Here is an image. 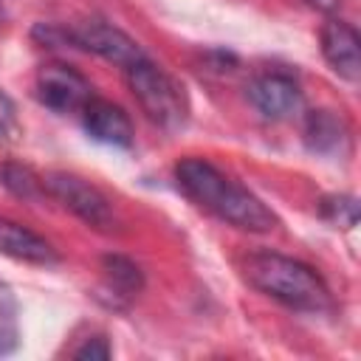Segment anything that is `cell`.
<instances>
[{
	"mask_svg": "<svg viewBox=\"0 0 361 361\" xmlns=\"http://www.w3.org/2000/svg\"><path fill=\"white\" fill-rule=\"evenodd\" d=\"M0 20H3V11H0Z\"/></svg>",
	"mask_w": 361,
	"mask_h": 361,
	"instance_id": "ac0fdd59",
	"label": "cell"
},
{
	"mask_svg": "<svg viewBox=\"0 0 361 361\" xmlns=\"http://www.w3.org/2000/svg\"><path fill=\"white\" fill-rule=\"evenodd\" d=\"M102 276H104L107 290H110L116 299H121V302L138 296L141 288H144V274H141V268H138L133 259L121 257V254H107V257H102Z\"/></svg>",
	"mask_w": 361,
	"mask_h": 361,
	"instance_id": "7c38bea8",
	"label": "cell"
},
{
	"mask_svg": "<svg viewBox=\"0 0 361 361\" xmlns=\"http://www.w3.org/2000/svg\"><path fill=\"white\" fill-rule=\"evenodd\" d=\"M82 124H85L87 135L99 144L121 147V149L133 147V121H130V116L107 99L90 96V102L82 107Z\"/></svg>",
	"mask_w": 361,
	"mask_h": 361,
	"instance_id": "ba28073f",
	"label": "cell"
},
{
	"mask_svg": "<svg viewBox=\"0 0 361 361\" xmlns=\"http://www.w3.org/2000/svg\"><path fill=\"white\" fill-rule=\"evenodd\" d=\"M322 214H324L330 223H336L338 228H350V226H355V220H358V203H355L353 197H347V195L324 197V200H322Z\"/></svg>",
	"mask_w": 361,
	"mask_h": 361,
	"instance_id": "5bb4252c",
	"label": "cell"
},
{
	"mask_svg": "<svg viewBox=\"0 0 361 361\" xmlns=\"http://www.w3.org/2000/svg\"><path fill=\"white\" fill-rule=\"evenodd\" d=\"M0 183H3L11 195H17V197H23V200H37V197L45 192L42 178H39L31 166L14 164V161H8V164L0 166Z\"/></svg>",
	"mask_w": 361,
	"mask_h": 361,
	"instance_id": "4fadbf2b",
	"label": "cell"
},
{
	"mask_svg": "<svg viewBox=\"0 0 361 361\" xmlns=\"http://www.w3.org/2000/svg\"><path fill=\"white\" fill-rule=\"evenodd\" d=\"M93 87L90 82L65 62H48L37 73V99L54 113H82L90 102Z\"/></svg>",
	"mask_w": 361,
	"mask_h": 361,
	"instance_id": "5b68a950",
	"label": "cell"
},
{
	"mask_svg": "<svg viewBox=\"0 0 361 361\" xmlns=\"http://www.w3.org/2000/svg\"><path fill=\"white\" fill-rule=\"evenodd\" d=\"M248 99L271 121H285L302 110V90L293 82V76L282 71H268L254 76L248 82Z\"/></svg>",
	"mask_w": 361,
	"mask_h": 361,
	"instance_id": "52a82bcc",
	"label": "cell"
},
{
	"mask_svg": "<svg viewBox=\"0 0 361 361\" xmlns=\"http://www.w3.org/2000/svg\"><path fill=\"white\" fill-rule=\"evenodd\" d=\"M42 186L51 197H56L68 212H73L90 228H96V231L116 228V214H113L107 197L85 178L71 175V172H48L42 178Z\"/></svg>",
	"mask_w": 361,
	"mask_h": 361,
	"instance_id": "277c9868",
	"label": "cell"
},
{
	"mask_svg": "<svg viewBox=\"0 0 361 361\" xmlns=\"http://www.w3.org/2000/svg\"><path fill=\"white\" fill-rule=\"evenodd\" d=\"M73 358H82V361H107L110 358V344L107 338L99 333V336H87L76 350H73Z\"/></svg>",
	"mask_w": 361,
	"mask_h": 361,
	"instance_id": "9a60e30c",
	"label": "cell"
},
{
	"mask_svg": "<svg viewBox=\"0 0 361 361\" xmlns=\"http://www.w3.org/2000/svg\"><path fill=\"white\" fill-rule=\"evenodd\" d=\"M68 37H71L73 45H79L90 54H99L102 59H107L113 65H121L124 71L144 59V51L133 37H127L121 28L99 23V20H87L82 25L71 28Z\"/></svg>",
	"mask_w": 361,
	"mask_h": 361,
	"instance_id": "8992f818",
	"label": "cell"
},
{
	"mask_svg": "<svg viewBox=\"0 0 361 361\" xmlns=\"http://www.w3.org/2000/svg\"><path fill=\"white\" fill-rule=\"evenodd\" d=\"M322 54L330 68L347 82H355L361 76V42L350 23L327 20L322 25Z\"/></svg>",
	"mask_w": 361,
	"mask_h": 361,
	"instance_id": "9c48e42d",
	"label": "cell"
},
{
	"mask_svg": "<svg viewBox=\"0 0 361 361\" xmlns=\"http://www.w3.org/2000/svg\"><path fill=\"white\" fill-rule=\"evenodd\" d=\"M0 254L11 257L17 262H28V265H56L59 254L54 251V245L48 240H42L39 234H34L31 228L0 217Z\"/></svg>",
	"mask_w": 361,
	"mask_h": 361,
	"instance_id": "30bf717a",
	"label": "cell"
},
{
	"mask_svg": "<svg viewBox=\"0 0 361 361\" xmlns=\"http://www.w3.org/2000/svg\"><path fill=\"white\" fill-rule=\"evenodd\" d=\"M175 180L189 200L234 228L265 234L276 226V214L254 192L226 178L203 158H180L175 166Z\"/></svg>",
	"mask_w": 361,
	"mask_h": 361,
	"instance_id": "6da1fadb",
	"label": "cell"
},
{
	"mask_svg": "<svg viewBox=\"0 0 361 361\" xmlns=\"http://www.w3.org/2000/svg\"><path fill=\"white\" fill-rule=\"evenodd\" d=\"M350 141L344 118L333 110H310L305 118V144L316 155H341Z\"/></svg>",
	"mask_w": 361,
	"mask_h": 361,
	"instance_id": "8fae6325",
	"label": "cell"
},
{
	"mask_svg": "<svg viewBox=\"0 0 361 361\" xmlns=\"http://www.w3.org/2000/svg\"><path fill=\"white\" fill-rule=\"evenodd\" d=\"M127 85H130L133 96L138 99L144 116L155 127L172 133V130H180L186 124L189 102H186L183 87L166 71L152 65L147 56L127 68Z\"/></svg>",
	"mask_w": 361,
	"mask_h": 361,
	"instance_id": "3957f363",
	"label": "cell"
},
{
	"mask_svg": "<svg viewBox=\"0 0 361 361\" xmlns=\"http://www.w3.org/2000/svg\"><path fill=\"white\" fill-rule=\"evenodd\" d=\"M17 133V107L8 99V93L0 90V138H8Z\"/></svg>",
	"mask_w": 361,
	"mask_h": 361,
	"instance_id": "2e32d148",
	"label": "cell"
},
{
	"mask_svg": "<svg viewBox=\"0 0 361 361\" xmlns=\"http://www.w3.org/2000/svg\"><path fill=\"white\" fill-rule=\"evenodd\" d=\"M305 3L313 6L316 11H324V14H336L341 6V0H305Z\"/></svg>",
	"mask_w": 361,
	"mask_h": 361,
	"instance_id": "e0dca14e",
	"label": "cell"
},
{
	"mask_svg": "<svg viewBox=\"0 0 361 361\" xmlns=\"http://www.w3.org/2000/svg\"><path fill=\"white\" fill-rule=\"evenodd\" d=\"M243 274L257 290L282 302L290 310L322 313L330 307L327 285L310 265H305L299 259L262 251V254H251L245 259Z\"/></svg>",
	"mask_w": 361,
	"mask_h": 361,
	"instance_id": "7a4b0ae2",
	"label": "cell"
}]
</instances>
